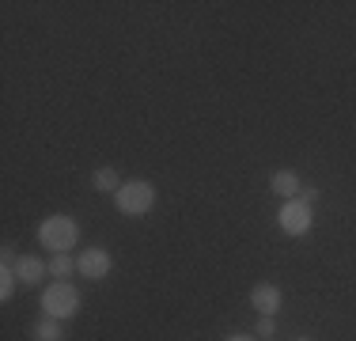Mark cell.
<instances>
[{"instance_id": "obj_1", "label": "cell", "mask_w": 356, "mask_h": 341, "mask_svg": "<svg viewBox=\"0 0 356 341\" xmlns=\"http://www.w3.org/2000/svg\"><path fill=\"white\" fill-rule=\"evenodd\" d=\"M38 243L46 246L49 254H69L76 243H80V228H76L72 216H65V212H54V216H46L38 224Z\"/></svg>"}, {"instance_id": "obj_2", "label": "cell", "mask_w": 356, "mask_h": 341, "mask_svg": "<svg viewBox=\"0 0 356 341\" xmlns=\"http://www.w3.org/2000/svg\"><path fill=\"white\" fill-rule=\"evenodd\" d=\"M114 205H118L122 216H144V212H152V205H156V186H152L148 178L122 182V190L114 193Z\"/></svg>"}, {"instance_id": "obj_3", "label": "cell", "mask_w": 356, "mask_h": 341, "mask_svg": "<svg viewBox=\"0 0 356 341\" xmlns=\"http://www.w3.org/2000/svg\"><path fill=\"white\" fill-rule=\"evenodd\" d=\"M42 311L49 315V319H72L76 311H80V288L72 285V280H54V285L42 292Z\"/></svg>"}, {"instance_id": "obj_4", "label": "cell", "mask_w": 356, "mask_h": 341, "mask_svg": "<svg viewBox=\"0 0 356 341\" xmlns=\"http://www.w3.org/2000/svg\"><path fill=\"white\" fill-rule=\"evenodd\" d=\"M281 232L284 235H307L311 232V224H315V209H311L307 201H300V198H292V201H284L281 205Z\"/></svg>"}, {"instance_id": "obj_5", "label": "cell", "mask_w": 356, "mask_h": 341, "mask_svg": "<svg viewBox=\"0 0 356 341\" xmlns=\"http://www.w3.org/2000/svg\"><path fill=\"white\" fill-rule=\"evenodd\" d=\"M110 269H114V258H110V251H103V246H88V251L76 258V273L88 277V280H103Z\"/></svg>"}, {"instance_id": "obj_6", "label": "cell", "mask_w": 356, "mask_h": 341, "mask_svg": "<svg viewBox=\"0 0 356 341\" xmlns=\"http://www.w3.org/2000/svg\"><path fill=\"white\" fill-rule=\"evenodd\" d=\"M250 303H254V311H261V315H277L284 303V292L277 285H269V280H261V285L250 288Z\"/></svg>"}, {"instance_id": "obj_7", "label": "cell", "mask_w": 356, "mask_h": 341, "mask_svg": "<svg viewBox=\"0 0 356 341\" xmlns=\"http://www.w3.org/2000/svg\"><path fill=\"white\" fill-rule=\"evenodd\" d=\"M46 273H49V262L35 258V254H23V258L15 262V277H19V285H23V288L42 285V280H46Z\"/></svg>"}, {"instance_id": "obj_8", "label": "cell", "mask_w": 356, "mask_h": 341, "mask_svg": "<svg viewBox=\"0 0 356 341\" xmlns=\"http://www.w3.org/2000/svg\"><path fill=\"white\" fill-rule=\"evenodd\" d=\"M300 175L296 170H273V178H269V190L277 193V198H284V201H292V198H300Z\"/></svg>"}, {"instance_id": "obj_9", "label": "cell", "mask_w": 356, "mask_h": 341, "mask_svg": "<svg viewBox=\"0 0 356 341\" xmlns=\"http://www.w3.org/2000/svg\"><path fill=\"white\" fill-rule=\"evenodd\" d=\"M35 341H65L61 319H49V315H42V319L35 322Z\"/></svg>"}, {"instance_id": "obj_10", "label": "cell", "mask_w": 356, "mask_h": 341, "mask_svg": "<svg viewBox=\"0 0 356 341\" xmlns=\"http://www.w3.org/2000/svg\"><path fill=\"white\" fill-rule=\"evenodd\" d=\"M91 186H95L99 193H118L122 190V178H118L114 167H99L95 175H91Z\"/></svg>"}, {"instance_id": "obj_11", "label": "cell", "mask_w": 356, "mask_h": 341, "mask_svg": "<svg viewBox=\"0 0 356 341\" xmlns=\"http://www.w3.org/2000/svg\"><path fill=\"white\" fill-rule=\"evenodd\" d=\"M49 273H54V280H69L76 273V258L72 254H54L49 258Z\"/></svg>"}, {"instance_id": "obj_12", "label": "cell", "mask_w": 356, "mask_h": 341, "mask_svg": "<svg viewBox=\"0 0 356 341\" xmlns=\"http://www.w3.org/2000/svg\"><path fill=\"white\" fill-rule=\"evenodd\" d=\"M15 288H19V277H15V266H4L0 269V300H12L15 296Z\"/></svg>"}, {"instance_id": "obj_13", "label": "cell", "mask_w": 356, "mask_h": 341, "mask_svg": "<svg viewBox=\"0 0 356 341\" xmlns=\"http://www.w3.org/2000/svg\"><path fill=\"white\" fill-rule=\"evenodd\" d=\"M273 334H277V319H273V315H261V319H258V330H254V338H258V341H269Z\"/></svg>"}, {"instance_id": "obj_14", "label": "cell", "mask_w": 356, "mask_h": 341, "mask_svg": "<svg viewBox=\"0 0 356 341\" xmlns=\"http://www.w3.org/2000/svg\"><path fill=\"white\" fill-rule=\"evenodd\" d=\"M300 201H307V205H315V201H318V186H311V182H303V186H300Z\"/></svg>"}, {"instance_id": "obj_15", "label": "cell", "mask_w": 356, "mask_h": 341, "mask_svg": "<svg viewBox=\"0 0 356 341\" xmlns=\"http://www.w3.org/2000/svg\"><path fill=\"white\" fill-rule=\"evenodd\" d=\"M224 341H258V338H250V334H227Z\"/></svg>"}, {"instance_id": "obj_16", "label": "cell", "mask_w": 356, "mask_h": 341, "mask_svg": "<svg viewBox=\"0 0 356 341\" xmlns=\"http://www.w3.org/2000/svg\"><path fill=\"white\" fill-rule=\"evenodd\" d=\"M296 341H315V338H296Z\"/></svg>"}]
</instances>
